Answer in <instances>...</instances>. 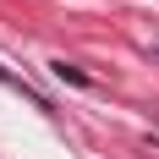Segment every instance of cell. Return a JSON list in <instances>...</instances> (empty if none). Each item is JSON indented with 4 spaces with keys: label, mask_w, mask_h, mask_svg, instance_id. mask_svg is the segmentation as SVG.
I'll return each instance as SVG.
<instances>
[{
    "label": "cell",
    "mask_w": 159,
    "mask_h": 159,
    "mask_svg": "<svg viewBox=\"0 0 159 159\" xmlns=\"http://www.w3.org/2000/svg\"><path fill=\"white\" fill-rule=\"evenodd\" d=\"M55 77H66V82H88V77L77 71V66H66V61H55Z\"/></svg>",
    "instance_id": "cell-1"
},
{
    "label": "cell",
    "mask_w": 159,
    "mask_h": 159,
    "mask_svg": "<svg viewBox=\"0 0 159 159\" xmlns=\"http://www.w3.org/2000/svg\"><path fill=\"white\" fill-rule=\"evenodd\" d=\"M0 82H6V88H11V77H6V66H0Z\"/></svg>",
    "instance_id": "cell-2"
}]
</instances>
